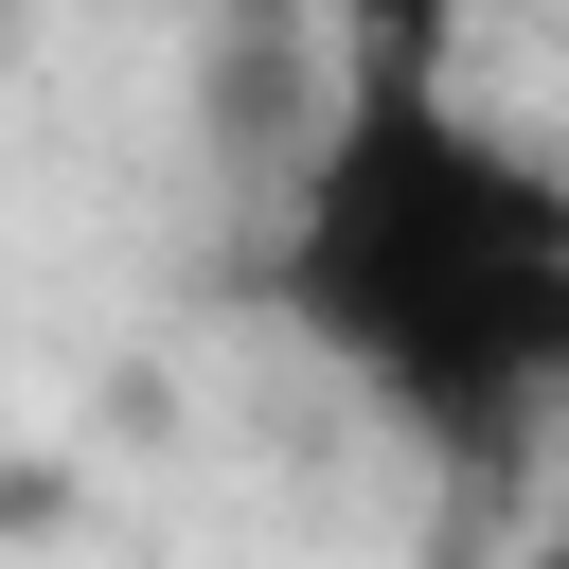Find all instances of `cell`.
<instances>
[{"instance_id":"1","label":"cell","mask_w":569,"mask_h":569,"mask_svg":"<svg viewBox=\"0 0 569 569\" xmlns=\"http://www.w3.org/2000/svg\"><path fill=\"white\" fill-rule=\"evenodd\" d=\"M267 302L462 480L498 498L569 427V160L445 89L427 0H373L320 142L284 160Z\"/></svg>"},{"instance_id":"2","label":"cell","mask_w":569,"mask_h":569,"mask_svg":"<svg viewBox=\"0 0 569 569\" xmlns=\"http://www.w3.org/2000/svg\"><path fill=\"white\" fill-rule=\"evenodd\" d=\"M0 516H18V409H0Z\"/></svg>"},{"instance_id":"3","label":"cell","mask_w":569,"mask_h":569,"mask_svg":"<svg viewBox=\"0 0 569 569\" xmlns=\"http://www.w3.org/2000/svg\"><path fill=\"white\" fill-rule=\"evenodd\" d=\"M533 569H569V516H551V533H533Z\"/></svg>"}]
</instances>
